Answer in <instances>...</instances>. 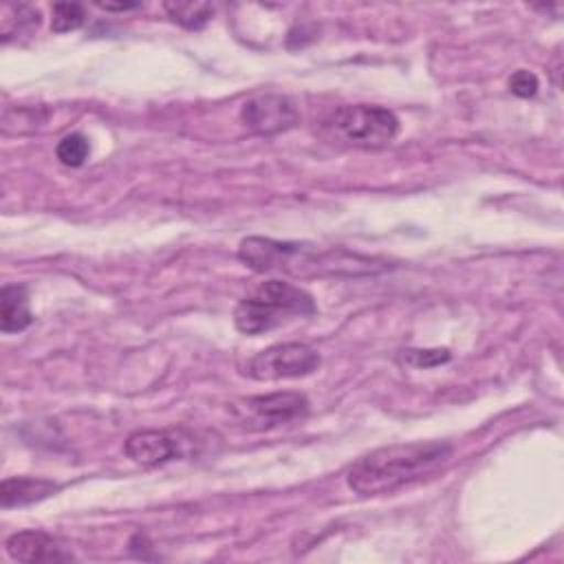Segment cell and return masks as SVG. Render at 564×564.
Wrapping results in <instances>:
<instances>
[{"label":"cell","instance_id":"obj_1","mask_svg":"<svg viewBox=\"0 0 564 564\" xmlns=\"http://www.w3.org/2000/svg\"><path fill=\"white\" fill-rule=\"evenodd\" d=\"M452 452V445L443 441L383 445L357 458L346 471V482L359 496L392 494L436 474L449 463Z\"/></svg>","mask_w":564,"mask_h":564},{"label":"cell","instance_id":"obj_2","mask_svg":"<svg viewBox=\"0 0 564 564\" xmlns=\"http://www.w3.org/2000/svg\"><path fill=\"white\" fill-rule=\"evenodd\" d=\"M238 258L256 273L284 271L302 273H366L372 271L368 258L350 256L346 251H317L300 242H282L262 236H249L238 247Z\"/></svg>","mask_w":564,"mask_h":564},{"label":"cell","instance_id":"obj_3","mask_svg":"<svg viewBox=\"0 0 564 564\" xmlns=\"http://www.w3.org/2000/svg\"><path fill=\"white\" fill-rule=\"evenodd\" d=\"M315 313L313 295L282 280L262 282L249 297H242L234 311V324L245 335L267 333L293 317Z\"/></svg>","mask_w":564,"mask_h":564},{"label":"cell","instance_id":"obj_4","mask_svg":"<svg viewBox=\"0 0 564 564\" xmlns=\"http://www.w3.org/2000/svg\"><path fill=\"white\" fill-rule=\"evenodd\" d=\"M324 137L330 143L359 148V150H381L392 143L399 132V119L392 110L381 106L355 104L333 110L322 126Z\"/></svg>","mask_w":564,"mask_h":564},{"label":"cell","instance_id":"obj_5","mask_svg":"<svg viewBox=\"0 0 564 564\" xmlns=\"http://www.w3.org/2000/svg\"><path fill=\"white\" fill-rule=\"evenodd\" d=\"M322 364L319 352L300 341L275 344L251 357L247 364V375L258 381H278V379H297L313 375Z\"/></svg>","mask_w":564,"mask_h":564},{"label":"cell","instance_id":"obj_6","mask_svg":"<svg viewBox=\"0 0 564 564\" xmlns=\"http://www.w3.org/2000/svg\"><path fill=\"white\" fill-rule=\"evenodd\" d=\"M192 436L183 430H139L132 432L126 443V456L143 467H156L187 454Z\"/></svg>","mask_w":564,"mask_h":564},{"label":"cell","instance_id":"obj_7","mask_svg":"<svg viewBox=\"0 0 564 564\" xmlns=\"http://www.w3.org/2000/svg\"><path fill=\"white\" fill-rule=\"evenodd\" d=\"M242 126L260 137H271L291 130L300 121L295 104L284 95H258L240 108Z\"/></svg>","mask_w":564,"mask_h":564},{"label":"cell","instance_id":"obj_8","mask_svg":"<svg viewBox=\"0 0 564 564\" xmlns=\"http://www.w3.org/2000/svg\"><path fill=\"white\" fill-rule=\"evenodd\" d=\"M238 410L249 423H258L260 430L278 427L304 419L308 412V399L300 392H271L240 401Z\"/></svg>","mask_w":564,"mask_h":564},{"label":"cell","instance_id":"obj_9","mask_svg":"<svg viewBox=\"0 0 564 564\" xmlns=\"http://www.w3.org/2000/svg\"><path fill=\"white\" fill-rule=\"evenodd\" d=\"M7 555L18 562H68L73 553L66 551L53 535L44 531H18L4 542Z\"/></svg>","mask_w":564,"mask_h":564},{"label":"cell","instance_id":"obj_10","mask_svg":"<svg viewBox=\"0 0 564 564\" xmlns=\"http://www.w3.org/2000/svg\"><path fill=\"white\" fill-rule=\"evenodd\" d=\"M57 489L59 485L48 478H33V476L4 478L0 485V505L2 509L24 507L53 496Z\"/></svg>","mask_w":564,"mask_h":564},{"label":"cell","instance_id":"obj_11","mask_svg":"<svg viewBox=\"0 0 564 564\" xmlns=\"http://www.w3.org/2000/svg\"><path fill=\"white\" fill-rule=\"evenodd\" d=\"M33 322L29 291L22 284H4L0 291V330L20 333Z\"/></svg>","mask_w":564,"mask_h":564},{"label":"cell","instance_id":"obj_12","mask_svg":"<svg viewBox=\"0 0 564 564\" xmlns=\"http://www.w3.org/2000/svg\"><path fill=\"white\" fill-rule=\"evenodd\" d=\"M163 9L176 24L189 31L203 29L214 15V7L207 2H165Z\"/></svg>","mask_w":564,"mask_h":564},{"label":"cell","instance_id":"obj_13","mask_svg":"<svg viewBox=\"0 0 564 564\" xmlns=\"http://www.w3.org/2000/svg\"><path fill=\"white\" fill-rule=\"evenodd\" d=\"M46 119V110L40 106H18V108H7L2 115V128H9L11 123H15V128L11 130V134H26L40 128V123H44Z\"/></svg>","mask_w":564,"mask_h":564},{"label":"cell","instance_id":"obj_14","mask_svg":"<svg viewBox=\"0 0 564 564\" xmlns=\"http://www.w3.org/2000/svg\"><path fill=\"white\" fill-rule=\"evenodd\" d=\"M55 154L59 159V163H64L66 167H79L86 163L88 154H90V143L82 132H73L62 137V141L55 148Z\"/></svg>","mask_w":564,"mask_h":564},{"label":"cell","instance_id":"obj_15","mask_svg":"<svg viewBox=\"0 0 564 564\" xmlns=\"http://www.w3.org/2000/svg\"><path fill=\"white\" fill-rule=\"evenodd\" d=\"M86 13L84 7L77 2H55L53 4V18H51V29L55 33H66L75 31L84 24Z\"/></svg>","mask_w":564,"mask_h":564},{"label":"cell","instance_id":"obj_16","mask_svg":"<svg viewBox=\"0 0 564 564\" xmlns=\"http://www.w3.org/2000/svg\"><path fill=\"white\" fill-rule=\"evenodd\" d=\"M399 359L412 368H432V366L449 361V350H445V348H432V350L408 348V350H401Z\"/></svg>","mask_w":564,"mask_h":564},{"label":"cell","instance_id":"obj_17","mask_svg":"<svg viewBox=\"0 0 564 564\" xmlns=\"http://www.w3.org/2000/svg\"><path fill=\"white\" fill-rule=\"evenodd\" d=\"M538 77L531 70H516L509 77V90L518 97H533L538 93Z\"/></svg>","mask_w":564,"mask_h":564},{"label":"cell","instance_id":"obj_18","mask_svg":"<svg viewBox=\"0 0 564 564\" xmlns=\"http://www.w3.org/2000/svg\"><path fill=\"white\" fill-rule=\"evenodd\" d=\"M99 9H106V11H128V9H137L139 2H119V4H110V2H97Z\"/></svg>","mask_w":564,"mask_h":564}]
</instances>
